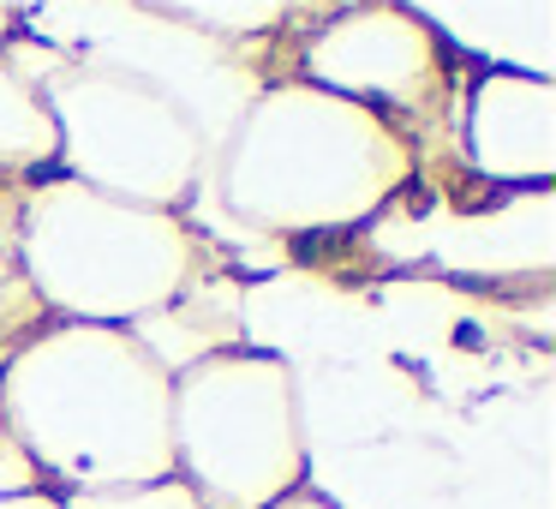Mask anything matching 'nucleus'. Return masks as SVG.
<instances>
[{"label":"nucleus","instance_id":"a211bd4d","mask_svg":"<svg viewBox=\"0 0 556 509\" xmlns=\"http://www.w3.org/2000/svg\"><path fill=\"white\" fill-rule=\"evenodd\" d=\"M18 37V7H0V49Z\"/></svg>","mask_w":556,"mask_h":509},{"label":"nucleus","instance_id":"39448f33","mask_svg":"<svg viewBox=\"0 0 556 509\" xmlns=\"http://www.w3.org/2000/svg\"><path fill=\"white\" fill-rule=\"evenodd\" d=\"M18 25L30 30V42L61 49L66 61L121 73L174 102L198 126L210 162L228 150L245 109L264 97L252 66L233 61L216 37L168 18L162 7H18Z\"/></svg>","mask_w":556,"mask_h":509},{"label":"nucleus","instance_id":"dca6fc26","mask_svg":"<svg viewBox=\"0 0 556 509\" xmlns=\"http://www.w3.org/2000/svg\"><path fill=\"white\" fill-rule=\"evenodd\" d=\"M269 509H336L329 497H317V492H288V497H276Z\"/></svg>","mask_w":556,"mask_h":509},{"label":"nucleus","instance_id":"9b49d317","mask_svg":"<svg viewBox=\"0 0 556 509\" xmlns=\"http://www.w3.org/2000/svg\"><path fill=\"white\" fill-rule=\"evenodd\" d=\"M54 162H61V138H54L49 109L0 61V169L30 174V169H54Z\"/></svg>","mask_w":556,"mask_h":509},{"label":"nucleus","instance_id":"f8f14e48","mask_svg":"<svg viewBox=\"0 0 556 509\" xmlns=\"http://www.w3.org/2000/svg\"><path fill=\"white\" fill-rule=\"evenodd\" d=\"M168 18H180V25H192V30H204V37H257V30H276L281 18V7H269V0H222V7H192V0H180V7H162Z\"/></svg>","mask_w":556,"mask_h":509},{"label":"nucleus","instance_id":"1a4fd4ad","mask_svg":"<svg viewBox=\"0 0 556 509\" xmlns=\"http://www.w3.org/2000/svg\"><path fill=\"white\" fill-rule=\"evenodd\" d=\"M425 252H431L437 270H448V276L544 282L556 264V204H551V193H520L496 210H479V216L437 222V228L425 234Z\"/></svg>","mask_w":556,"mask_h":509},{"label":"nucleus","instance_id":"4468645a","mask_svg":"<svg viewBox=\"0 0 556 509\" xmlns=\"http://www.w3.org/2000/svg\"><path fill=\"white\" fill-rule=\"evenodd\" d=\"M18 492H37V468L25 461L18 444H0V497H18Z\"/></svg>","mask_w":556,"mask_h":509},{"label":"nucleus","instance_id":"2eb2a0df","mask_svg":"<svg viewBox=\"0 0 556 509\" xmlns=\"http://www.w3.org/2000/svg\"><path fill=\"white\" fill-rule=\"evenodd\" d=\"M0 509H66V504L49 492H18V497H0Z\"/></svg>","mask_w":556,"mask_h":509},{"label":"nucleus","instance_id":"6e6552de","mask_svg":"<svg viewBox=\"0 0 556 509\" xmlns=\"http://www.w3.org/2000/svg\"><path fill=\"white\" fill-rule=\"evenodd\" d=\"M472 174L515 193H551L556 174V78L484 73L467 102Z\"/></svg>","mask_w":556,"mask_h":509},{"label":"nucleus","instance_id":"7ed1b4c3","mask_svg":"<svg viewBox=\"0 0 556 509\" xmlns=\"http://www.w3.org/2000/svg\"><path fill=\"white\" fill-rule=\"evenodd\" d=\"M18 264L66 324L126 330L198 282V240L174 210H138L78 181H42L18 210Z\"/></svg>","mask_w":556,"mask_h":509},{"label":"nucleus","instance_id":"f257e3e1","mask_svg":"<svg viewBox=\"0 0 556 509\" xmlns=\"http://www.w3.org/2000/svg\"><path fill=\"white\" fill-rule=\"evenodd\" d=\"M7 444L73 492H126L174 473V377L126 330L54 324L0 372Z\"/></svg>","mask_w":556,"mask_h":509},{"label":"nucleus","instance_id":"ddd939ff","mask_svg":"<svg viewBox=\"0 0 556 509\" xmlns=\"http://www.w3.org/2000/svg\"><path fill=\"white\" fill-rule=\"evenodd\" d=\"M66 509H210L198 492H186L180 480H156V485H126V492H73L61 497Z\"/></svg>","mask_w":556,"mask_h":509},{"label":"nucleus","instance_id":"20e7f679","mask_svg":"<svg viewBox=\"0 0 556 509\" xmlns=\"http://www.w3.org/2000/svg\"><path fill=\"white\" fill-rule=\"evenodd\" d=\"M174 480L210 509H269L305 480L293 372L233 348L174 377Z\"/></svg>","mask_w":556,"mask_h":509},{"label":"nucleus","instance_id":"f03ea898","mask_svg":"<svg viewBox=\"0 0 556 509\" xmlns=\"http://www.w3.org/2000/svg\"><path fill=\"white\" fill-rule=\"evenodd\" d=\"M413 150L377 109L317 85H264L204 186L245 234H336L407 186Z\"/></svg>","mask_w":556,"mask_h":509},{"label":"nucleus","instance_id":"0eeeda50","mask_svg":"<svg viewBox=\"0 0 556 509\" xmlns=\"http://www.w3.org/2000/svg\"><path fill=\"white\" fill-rule=\"evenodd\" d=\"M443 78L437 30L413 7H353L329 18L305 49V85L341 102H425Z\"/></svg>","mask_w":556,"mask_h":509},{"label":"nucleus","instance_id":"423d86ee","mask_svg":"<svg viewBox=\"0 0 556 509\" xmlns=\"http://www.w3.org/2000/svg\"><path fill=\"white\" fill-rule=\"evenodd\" d=\"M37 97L61 138V162L73 169L66 181L102 198H121L138 210H174L210 174L198 126L174 102L121 73L66 61V73L49 78Z\"/></svg>","mask_w":556,"mask_h":509},{"label":"nucleus","instance_id":"9d476101","mask_svg":"<svg viewBox=\"0 0 556 509\" xmlns=\"http://www.w3.org/2000/svg\"><path fill=\"white\" fill-rule=\"evenodd\" d=\"M425 25H443L467 54H484L491 73L551 78L556 73V7L515 0V7H413Z\"/></svg>","mask_w":556,"mask_h":509},{"label":"nucleus","instance_id":"f3484780","mask_svg":"<svg viewBox=\"0 0 556 509\" xmlns=\"http://www.w3.org/2000/svg\"><path fill=\"white\" fill-rule=\"evenodd\" d=\"M13 294V246H7V234H0V300Z\"/></svg>","mask_w":556,"mask_h":509}]
</instances>
